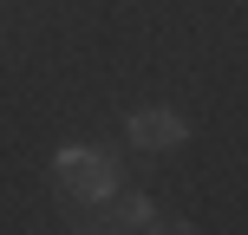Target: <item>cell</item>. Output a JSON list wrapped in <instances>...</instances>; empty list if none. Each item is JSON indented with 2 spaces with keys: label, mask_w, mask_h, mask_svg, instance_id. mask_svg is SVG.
Instances as JSON below:
<instances>
[{
  "label": "cell",
  "mask_w": 248,
  "mask_h": 235,
  "mask_svg": "<svg viewBox=\"0 0 248 235\" xmlns=\"http://www.w3.org/2000/svg\"><path fill=\"white\" fill-rule=\"evenodd\" d=\"M52 176H59V189L72 203H105L118 189V157L105 144H65L52 157Z\"/></svg>",
  "instance_id": "6da1fadb"
},
{
  "label": "cell",
  "mask_w": 248,
  "mask_h": 235,
  "mask_svg": "<svg viewBox=\"0 0 248 235\" xmlns=\"http://www.w3.org/2000/svg\"><path fill=\"white\" fill-rule=\"evenodd\" d=\"M124 131H131L137 150H176V144H183V118H176L170 105H144V111H131Z\"/></svg>",
  "instance_id": "7a4b0ae2"
},
{
  "label": "cell",
  "mask_w": 248,
  "mask_h": 235,
  "mask_svg": "<svg viewBox=\"0 0 248 235\" xmlns=\"http://www.w3.org/2000/svg\"><path fill=\"white\" fill-rule=\"evenodd\" d=\"M105 229L131 235V229H157V209H150V196H105Z\"/></svg>",
  "instance_id": "3957f363"
}]
</instances>
